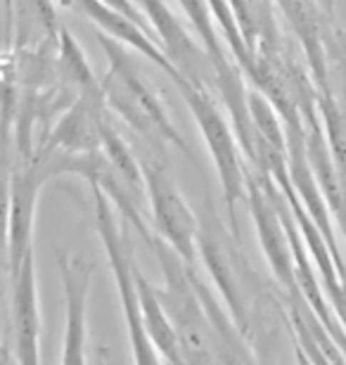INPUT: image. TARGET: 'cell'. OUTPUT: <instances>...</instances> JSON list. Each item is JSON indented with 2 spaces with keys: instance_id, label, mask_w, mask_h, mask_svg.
<instances>
[{
  "instance_id": "cell-1",
  "label": "cell",
  "mask_w": 346,
  "mask_h": 365,
  "mask_svg": "<svg viewBox=\"0 0 346 365\" xmlns=\"http://www.w3.org/2000/svg\"><path fill=\"white\" fill-rule=\"evenodd\" d=\"M98 43L107 57V71L100 81L107 109L121 116V121L128 128H133L138 135L147 138L150 143L159 145V148L171 145L185 157L195 159V152L188 148L185 138L173 126L157 91L136 69L133 55L128 53L131 48L102 31H98Z\"/></svg>"
},
{
  "instance_id": "cell-2",
  "label": "cell",
  "mask_w": 346,
  "mask_h": 365,
  "mask_svg": "<svg viewBox=\"0 0 346 365\" xmlns=\"http://www.w3.org/2000/svg\"><path fill=\"white\" fill-rule=\"evenodd\" d=\"M175 88L180 91L188 109L193 112L197 128L202 133V140L211 152L213 169H216L220 190H223V200L228 204L230 230L238 237V204L247 202V185H249V166L245 164L247 159L245 152H242L240 138L235 133L233 123H228L220 107L207 93V86L180 78L175 83Z\"/></svg>"
},
{
  "instance_id": "cell-3",
  "label": "cell",
  "mask_w": 346,
  "mask_h": 365,
  "mask_svg": "<svg viewBox=\"0 0 346 365\" xmlns=\"http://www.w3.org/2000/svg\"><path fill=\"white\" fill-rule=\"evenodd\" d=\"M93 200H95V228L102 240V247L107 252L109 266H112L116 287H119L121 306H123V320H126V330L131 339V351H133L136 365H166L161 359L159 349L154 346L152 337L145 330L143 313H140L138 289H136V261L133 252L123 237V232L116 225L112 202L100 187L91 185Z\"/></svg>"
},
{
  "instance_id": "cell-4",
  "label": "cell",
  "mask_w": 346,
  "mask_h": 365,
  "mask_svg": "<svg viewBox=\"0 0 346 365\" xmlns=\"http://www.w3.org/2000/svg\"><path fill=\"white\" fill-rule=\"evenodd\" d=\"M143 176L154 235L168 245L188 266L200 257V216L188 207L173 176L157 162H143Z\"/></svg>"
},
{
  "instance_id": "cell-5",
  "label": "cell",
  "mask_w": 346,
  "mask_h": 365,
  "mask_svg": "<svg viewBox=\"0 0 346 365\" xmlns=\"http://www.w3.org/2000/svg\"><path fill=\"white\" fill-rule=\"evenodd\" d=\"M53 178L48 155L36 150L26 164H7V275L14 277L31 254L36 202L46 182Z\"/></svg>"
},
{
  "instance_id": "cell-6",
  "label": "cell",
  "mask_w": 346,
  "mask_h": 365,
  "mask_svg": "<svg viewBox=\"0 0 346 365\" xmlns=\"http://www.w3.org/2000/svg\"><path fill=\"white\" fill-rule=\"evenodd\" d=\"M228 232L220 223L216 209L211 204H204L202 216H200V257L207 264L209 273L213 277V284L220 292V297L225 299L228 311L235 323L240 325L242 332H247L249 325V309H247V294L249 284L245 271L247 266L242 264V257L235 247L228 242Z\"/></svg>"
},
{
  "instance_id": "cell-7",
  "label": "cell",
  "mask_w": 346,
  "mask_h": 365,
  "mask_svg": "<svg viewBox=\"0 0 346 365\" xmlns=\"http://www.w3.org/2000/svg\"><path fill=\"white\" fill-rule=\"evenodd\" d=\"M57 268L62 275L64 304H67V325H64L62 365H88V302L95 264L83 254L57 252Z\"/></svg>"
},
{
  "instance_id": "cell-8",
  "label": "cell",
  "mask_w": 346,
  "mask_h": 365,
  "mask_svg": "<svg viewBox=\"0 0 346 365\" xmlns=\"http://www.w3.org/2000/svg\"><path fill=\"white\" fill-rule=\"evenodd\" d=\"M55 3L64 7V10L86 17L91 24L98 26V31L112 36L114 41L123 43V46L131 48L133 53H140L145 60H150L154 67H159L164 71L173 83H178L183 78L178 74V69H175L171 60L166 57L164 48H161L159 43H154L150 38V34H147L138 21L126 17V14L116 12L114 7H109L107 3H102V0H55Z\"/></svg>"
},
{
  "instance_id": "cell-9",
  "label": "cell",
  "mask_w": 346,
  "mask_h": 365,
  "mask_svg": "<svg viewBox=\"0 0 346 365\" xmlns=\"http://www.w3.org/2000/svg\"><path fill=\"white\" fill-rule=\"evenodd\" d=\"M10 332L12 359L17 365H41V316H39V287H36L34 252L21 264L19 273L10 277Z\"/></svg>"
},
{
  "instance_id": "cell-10",
  "label": "cell",
  "mask_w": 346,
  "mask_h": 365,
  "mask_svg": "<svg viewBox=\"0 0 346 365\" xmlns=\"http://www.w3.org/2000/svg\"><path fill=\"white\" fill-rule=\"evenodd\" d=\"M109 128L107 105L102 91L83 95L64 112L39 148H50L64 155H88L102 150L105 130Z\"/></svg>"
},
{
  "instance_id": "cell-11",
  "label": "cell",
  "mask_w": 346,
  "mask_h": 365,
  "mask_svg": "<svg viewBox=\"0 0 346 365\" xmlns=\"http://www.w3.org/2000/svg\"><path fill=\"white\" fill-rule=\"evenodd\" d=\"M55 0H7V46L5 50L46 48L60 41Z\"/></svg>"
},
{
  "instance_id": "cell-12",
  "label": "cell",
  "mask_w": 346,
  "mask_h": 365,
  "mask_svg": "<svg viewBox=\"0 0 346 365\" xmlns=\"http://www.w3.org/2000/svg\"><path fill=\"white\" fill-rule=\"evenodd\" d=\"M136 289H138V302H140V313H143L145 330L152 337L154 346L159 349L161 359H164L166 365H183L175 327L159 302L157 287L147 282V277L140 273L138 266H136Z\"/></svg>"
},
{
  "instance_id": "cell-13",
  "label": "cell",
  "mask_w": 346,
  "mask_h": 365,
  "mask_svg": "<svg viewBox=\"0 0 346 365\" xmlns=\"http://www.w3.org/2000/svg\"><path fill=\"white\" fill-rule=\"evenodd\" d=\"M57 83L76 98L102 91L83 50L64 26L60 29V41H57Z\"/></svg>"
},
{
  "instance_id": "cell-14",
  "label": "cell",
  "mask_w": 346,
  "mask_h": 365,
  "mask_svg": "<svg viewBox=\"0 0 346 365\" xmlns=\"http://www.w3.org/2000/svg\"><path fill=\"white\" fill-rule=\"evenodd\" d=\"M297 365H313L311 361H308V359H306V354H304V351H301V349H299V346H297Z\"/></svg>"
},
{
  "instance_id": "cell-15",
  "label": "cell",
  "mask_w": 346,
  "mask_h": 365,
  "mask_svg": "<svg viewBox=\"0 0 346 365\" xmlns=\"http://www.w3.org/2000/svg\"><path fill=\"white\" fill-rule=\"evenodd\" d=\"M5 365H17L12 359V354H10V349H5Z\"/></svg>"
},
{
  "instance_id": "cell-16",
  "label": "cell",
  "mask_w": 346,
  "mask_h": 365,
  "mask_svg": "<svg viewBox=\"0 0 346 365\" xmlns=\"http://www.w3.org/2000/svg\"><path fill=\"white\" fill-rule=\"evenodd\" d=\"M275 3H285V0H275Z\"/></svg>"
}]
</instances>
